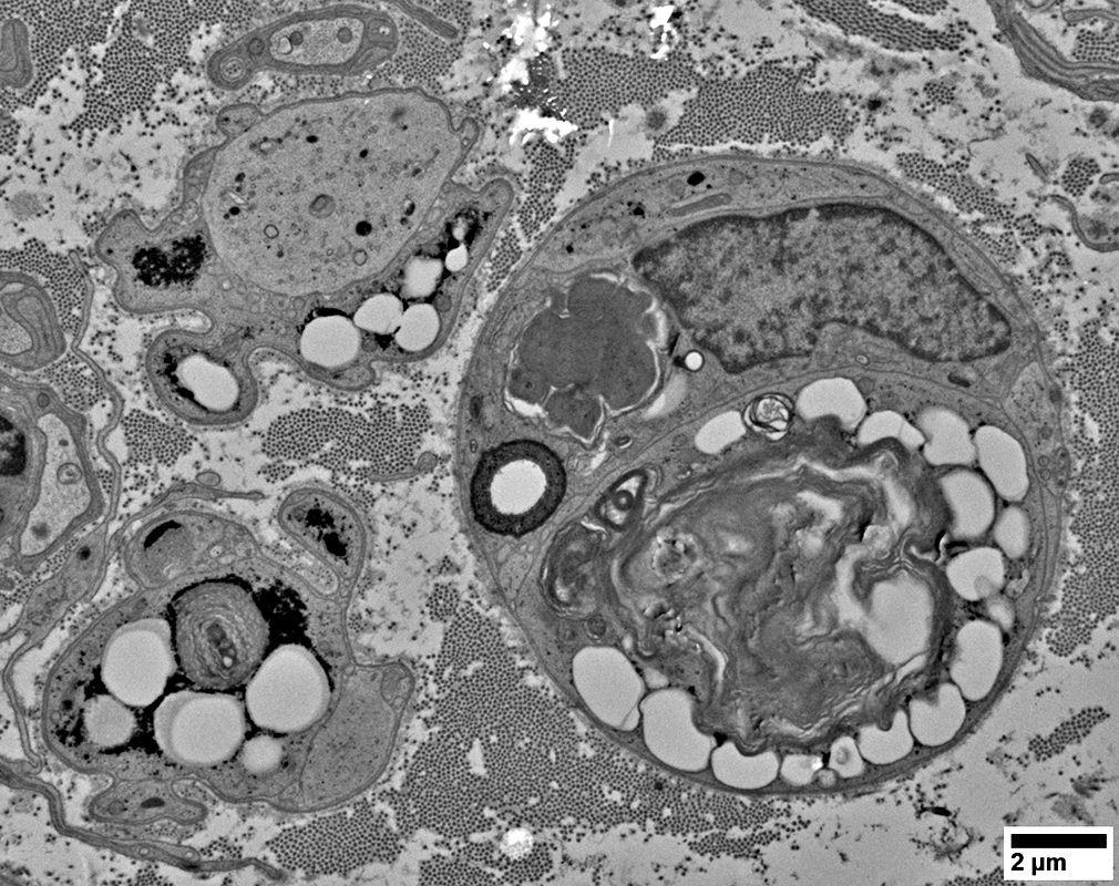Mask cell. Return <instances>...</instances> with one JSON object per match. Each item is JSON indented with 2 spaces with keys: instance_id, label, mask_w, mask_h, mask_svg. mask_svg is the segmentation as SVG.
I'll return each instance as SVG.
<instances>
[{
  "instance_id": "6",
  "label": "cell",
  "mask_w": 1119,
  "mask_h": 886,
  "mask_svg": "<svg viewBox=\"0 0 1119 886\" xmlns=\"http://www.w3.org/2000/svg\"><path fill=\"white\" fill-rule=\"evenodd\" d=\"M276 518L289 540L341 581L359 577L370 533L362 511L351 498L321 483L301 484L281 501Z\"/></svg>"
},
{
  "instance_id": "5",
  "label": "cell",
  "mask_w": 1119,
  "mask_h": 886,
  "mask_svg": "<svg viewBox=\"0 0 1119 886\" xmlns=\"http://www.w3.org/2000/svg\"><path fill=\"white\" fill-rule=\"evenodd\" d=\"M482 776L469 759V749L433 732L415 751L403 792L420 826L442 837L464 838L491 830Z\"/></svg>"
},
{
  "instance_id": "21",
  "label": "cell",
  "mask_w": 1119,
  "mask_h": 886,
  "mask_svg": "<svg viewBox=\"0 0 1119 886\" xmlns=\"http://www.w3.org/2000/svg\"><path fill=\"white\" fill-rule=\"evenodd\" d=\"M419 883L423 885L452 884H499L484 869L469 864L461 857L437 855L424 861L419 869Z\"/></svg>"
},
{
  "instance_id": "9",
  "label": "cell",
  "mask_w": 1119,
  "mask_h": 886,
  "mask_svg": "<svg viewBox=\"0 0 1119 886\" xmlns=\"http://www.w3.org/2000/svg\"><path fill=\"white\" fill-rule=\"evenodd\" d=\"M331 683L306 647L286 643L268 653L246 683L247 717L266 732L305 731L327 710Z\"/></svg>"
},
{
  "instance_id": "16",
  "label": "cell",
  "mask_w": 1119,
  "mask_h": 886,
  "mask_svg": "<svg viewBox=\"0 0 1119 886\" xmlns=\"http://www.w3.org/2000/svg\"><path fill=\"white\" fill-rule=\"evenodd\" d=\"M81 718L88 741L100 749L120 748L129 743L136 731L132 707L107 691L90 698Z\"/></svg>"
},
{
  "instance_id": "19",
  "label": "cell",
  "mask_w": 1119,
  "mask_h": 886,
  "mask_svg": "<svg viewBox=\"0 0 1119 886\" xmlns=\"http://www.w3.org/2000/svg\"><path fill=\"white\" fill-rule=\"evenodd\" d=\"M203 246L198 240L178 245L171 254L160 251L142 253L137 259L140 277L151 284L183 281L194 275L202 262Z\"/></svg>"
},
{
  "instance_id": "13",
  "label": "cell",
  "mask_w": 1119,
  "mask_h": 886,
  "mask_svg": "<svg viewBox=\"0 0 1119 886\" xmlns=\"http://www.w3.org/2000/svg\"><path fill=\"white\" fill-rule=\"evenodd\" d=\"M363 24L352 17L311 19L286 25L270 38V54L297 63H347L363 45Z\"/></svg>"
},
{
  "instance_id": "20",
  "label": "cell",
  "mask_w": 1119,
  "mask_h": 886,
  "mask_svg": "<svg viewBox=\"0 0 1119 886\" xmlns=\"http://www.w3.org/2000/svg\"><path fill=\"white\" fill-rule=\"evenodd\" d=\"M25 25L17 20L4 21L2 27V82L16 89L31 81L32 65Z\"/></svg>"
},
{
  "instance_id": "18",
  "label": "cell",
  "mask_w": 1119,
  "mask_h": 886,
  "mask_svg": "<svg viewBox=\"0 0 1119 886\" xmlns=\"http://www.w3.org/2000/svg\"><path fill=\"white\" fill-rule=\"evenodd\" d=\"M994 431L996 449L982 437L977 441L982 467L998 494L1009 501L1022 499L1029 483L1023 451L1013 439Z\"/></svg>"
},
{
  "instance_id": "12",
  "label": "cell",
  "mask_w": 1119,
  "mask_h": 886,
  "mask_svg": "<svg viewBox=\"0 0 1119 886\" xmlns=\"http://www.w3.org/2000/svg\"><path fill=\"white\" fill-rule=\"evenodd\" d=\"M177 668L168 620L142 617L111 633L100 677L106 691L130 707H147L161 698Z\"/></svg>"
},
{
  "instance_id": "26",
  "label": "cell",
  "mask_w": 1119,
  "mask_h": 886,
  "mask_svg": "<svg viewBox=\"0 0 1119 886\" xmlns=\"http://www.w3.org/2000/svg\"><path fill=\"white\" fill-rule=\"evenodd\" d=\"M988 609L992 611L993 616L998 618L1000 621H1003V618L1005 621V619L1009 618L1012 614L1010 606L1003 600H993L989 604Z\"/></svg>"
},
{
  "instance_id": "14",
  "label": "cell",
  "mask_w": 1119,
  "mask_h": 886,
  "mask_svg": "<svg viewBox=\"0 0 1119 886\" xmlns=\"http://www.w3.org/2000/svg\"><path fill=\"white\" fill-rule=\"evenodd\" d=\"M942 488L953 513L956 538H975L992 524L994 497L987 483L977 474L956 471L942 478Z\"/></svg>"
},
{
  "instance_id": "11",
  "label": "cell",
  "mask_w": 1119,
  "mask_h": 886,
  "mask_svg": "<svg viewBox=\"0 0 1119 886\" xmlns=\"http://www.w3.org/2000/svg\"><path fill=\"white\" fill-rule=\"evenodd\" d=\"M565 64L556 101L573 121H592L629 104L649 102L663 90L665 70L647 61L581 52Z\"/></svg>"
},
{
  "instance_id": "2",
  "label": "cell",
  "mask_w": 1119,
  "mask_h": 886,
  "mask_svg": "<svg viewBox=\"0 0 1119 886\" xmlns=\"http://www.w3.org/2000/svg\"><path fill=\"white\" fill-rule=\"evenodd\" d=\"M333 667L321 718L299 733L245 740L232 760L209 770L217 793L302 814L346 805L376 784L410 712L413 674L401 662Z\"/></svg>"
},
{
  "instance_id": "27",
  "label": "cell",
  "mask_w": 1119,
  "mask_h": 886,
  "mask_svg": "<svg viewBox=\"0 0 1119 886\" xmlns=\"http://www.w3.org/2000/svg\"><path fill=\"white\" fill-rule=\"evenodd\" d=\"M704 179H705V176L701 173H696V174H694L689 178V183L692 184V185H696V184L701 183Z\"/></svg>"
},
{
  "instance_id": "24",
  "label": "cell",
  "mask_w": 1119,
  "mask_h": 886,
  "mask_svg": "<svg viewBox=\"0 0 1119 886\" xmlns=\"http://www.w3.org/2000/svg\"><path fill=\"white\" fill-rule=\"evenodd\" d=\"M64 362L58 367L55 379L62 388L69 402L76 405H88L97 398V385L92 377L86 375L79 367Z\"/></svg>"
},
{
  "instance_id": "1",
  "label": "cell",
  "mask_w": 1119,
  "mask_h": 886,
  "mask_svg": "<svg viewBox=\"0 0 1119 886\" xmlns=\"http://www.w3.org/2000/svg\"><path fill=\"white\" fill-rule=\"evenodd\" d=\"M450 153L441 109L413 90L277 109L219 154L205 202L219 247L273 292L336 291L417 234Z\"/></svg>"
},
{
  "instance_id": "3",
  "label": "cell",
  "mask_w": 1119,
  "mask_h": 886,
  "mask_svg": "<svg viewBox=\"0 0 1119 886\" xmlns=\"http://www.w3.org/2000/svg\"><path fill=\"white\" fill-rule=\"evenodd\" d=\"M168 617L178 669L201 689L246 684L267 656L269 625L251 593L235 580L211 578L182 588Z\"/></svg>"
},
{
  "instance_id": "10",
  "label": "cell",
  "mask_w": 1119,
  "mask_h": 886,
  "mask_svg": "<svg viewBox=\"0 0 1119 886\" xmlns=\"http://www.w3.org/2000/svg\"><path fill=\"white\" fill-rule=\"evenodd\" d=\"M561 475L543 452L514 449L491 455L473 482V505L483 523L516 532L540 522L560 494Z\"/></svg>"
},
{
  "instance_id": "15",
  "label": "cell",
  "mask_w": 1119,
  "mask_h": 886,
  "mask_svg": "<svg viewBox=\"0 0 1119 886\" xmlns=\"http://www.w3.org/2000/svg\"><path fill=\"white\" fill-rule=\"evenodd\" d=\"M1 262L2 267H20L44 276L58 303L63 326L74 328L78 322L74 311L82 302L83 286L80 277L62 258L48 253L37 244H32L19 254L2 253Z\"/></svg>"
},
{
  "instance_id": "7",
  "label": "cell",
  "mask_w": 1119,
  "mask_h": 886,
  "mask_svg": "<svg viewBox=\"0 0 1119 886\" xmlns=\"http://www.w3.org/2000/svg\"><path fill=\"white\" fill-rule=\"evenodd\" d=\"M153 731L168 760L208 770L238 752L246 740L247 713L244 702L227 691L182 690L160 702Z\"/></svg>"
},
{
  "instance_id": "17",
  "label": "cell",
  "mask_w": 1119,
  "mask_h": 886,
  "mask_svg": "<svg viewBox=\"0 0 1119 886\" xmlns=\"http://www.w3.org/2000/svg\"><path fill=\"white\" fill-rule=\"evenodd\" d=\"M947 577L953 588L965 599L989 597L998 591L1004 581L1002 554L989 547L961 554L948 563Z\"/></svg>"
},
{
  "instance_id": "23",
  "label": "cell",
  "mask_w": 1119,
  "mask_h": 886,
  "mask_svg": "<svg viewBox=\"0 0 1119 886\" xmlns=\"http://www.w3.org/2000/svg\"><path fill=\"white\" fill-rule=\"evenodd\" d=\"M994 537L1006 555L1012 558L1022 556L1029 542V523L1025 513L1014 506L1006 508L995 524Z\"/></svg>"
},
{
  "instance_id": "25",
  "label": "cell",
  "mask_w": 1119,
  "mask_h": 886,
  "mask_svg": "<svg viewBox=\"0 0 1119 886\" xmlns=\"http://www.w3.org/2000/svg\"><path fill=\"white\" fill-rule=\"evenodd\" d=\"M852 748V741L850 739H845V742H842V740L838 741L832 750L829 765H831V767H833L842 776H852L856 773L854 771V761L856 760V756H854Z\"/></svg>"
},
{
  "instance_id": "4",
  "label": "cell",
  "mask_w": 1119,
  "mask_h": 886,
  "mask_svg": "<svg viewBox=\"0 0 1119 886\" xmlns=\"http://www.w3.org/2000/svg\"><path fill=\"white\" fill-rule=\"evenodd\" d=\"M402 841L389 816L362 800L285 828L268 842V849L287 869L339 875L394 862Z\"/></svg>"
},
{
  "instance_id": "22",
  "label": "cell",
  "mask_w": 1119,
  "mask_h": 886,
  "mask_svg": "<svg viewBox=\"0 0 1119 886\" xmlns=\"http://www.w3.org/2000/svg\"><path fill=\"white\" fill-rule=\"evenodd\" d=\"M945 427L927 431L926 459L935 465L969 463L974 459V446L966 429L959 422H949Z\"/></svg>"
},
{
  "instance_id": "8",
  "label": "cell",
  "mask_w": 1119,
  "mask_h": 886,
  "mask_svg": "<svg viewBox=\"0 0 1119 886\" xmlns=\"http://www.w3.org/2000/svg\"><path fill=\"white\" fill-rule=\"evenodd\" d=\"M100 503L97 482L78 457H49L35 473L13 536L18 565L31 569L88 523Z\"/></svg>"
}]
</instances>
